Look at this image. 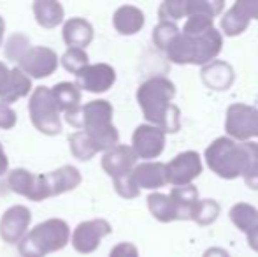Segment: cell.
<instances>
[{
  "label": "cell",
  "instance_id": "obj_1",
  "mask_svg": "<svg viewBox=\"0 0 258 257\" xmlns=\"http://www.w3.org/2000/svg\"><path fill=\"white\" fill-rule=\"evenodd\" d=\"M176 86L163 76L150 78L137 90V102L150 125H155L165 134H174L181 127V111L172 99Z\"/></svg>",
  "mask_w": 258,
  "mask_h": 257
},
{
  "label": "cell",
  "instance_id": "obj_2",
  "mask_svg": "<svg viewBox=\"0 0 258 257\" xmlns=\"http://www.w3.org/2000/svg\"><path fill=\"white\" fill-rule=\"evenodd\" d=\"M223 48V37L220 30L206 32L202 35H186L183 32L176 35L167 46V57L170 62L179 65H207L218 57V53Z\"/></svg>",
  "mask_w": 258,
  "mask_h": 257
},
{
  "label": "cell",
  "instance_id": "obj_3",
  "mask_svg": "<svg viewBox=\"0 0 258 257\" xmlns=\"http://www.w3.org/2000/svg\"><path fill=\"white\" fill-rule=\"evenodd\" d=\"M71 241V229L61 219H48L28 231L18 243L21 257H46L58 252Z\"/></svg>",
  "mask_w": 258,
  "mask_h": 257
},
{
  "label": "cell",
  "instance_id": "obj_4",
  "mask_svg": "<svg viewBox=\"0 0 258 257\" xmlns=\"http://www.w3.org/2000/svg\"><path fill=\"white\" fill-rule=\"evenodd\" d=\"M99 151L114 148L119 141L118 129L112 124V106L104 99H97L81 106V124Z\"/></svg>",
  "mask_w": 258,
  "mask_h": 257
},
{
  "label": "cell",
  "instance_id": "obj_5",
  "mask_svg": "<svg viewBox=\"0 0 258 257\" xmlns=\"http://www.w3.org/2000/svg\"><path fill=\"white\" fill-rule=\"evenodd\" d=\"M206 162L214 175L225 180L242 176L248 166V148L246 143H237L230 137H218L206 150Z\"/></svg>",
  "mask_w": 258,
  "mask_h": 257
},
{
  "label": "cell",
  "instance_id": "obj_6",
  "mask_svg": "<svg viewBox=\"0 0 258 257\" xmlns=\"http://www.w3.org/2000/svg\"><path fill=\"white\" fill-rule=\"evenodd\" d=\"M28 111L30 120L39 132L46 136H56L61 132L60 110H58L51 88L48 86H37L28 99Z\"/></svg>",
  "mask_w": 258,
  "mask_h": 257
},
{
  "label": "cell",
  "instance_id": "obj_7",
  "mask_svg": "<svg viewBox=\"0 0 258 257\" xmlns=\"http://www.w3.org/2000/svg\"><path fill=\"white\" fill-rule=\"evenodd\" d=\"M225 130L228 137L237 143H246L251 137H258V110L246 104L228 106Z\"/></svg>",
  "mask_w": 258,
  "mask_h": 257
},
{
  "label": "cell",
  "instance_id": "obj_8",
  "mask_svg": "<svg viewBox=\"0 0 258 257\" xmlns=\"http://www.w3.org/2000/svg\"><path fill=\"white\" fill-rule=\"evenodd\" d=\"M18 65V69L30 79H44L56 71L58 55L48 46H30Z\"/></svg>",
  "mask_w": 258,
  "mask_h": 257
},
{
  "label": "cell",
  "instance_id": "obj_9",
  "mask_svg": "<svg viewBox=\"0 0 258 257\" xmlns=\"http://www.w3.org/2000/svg\"><path fill=\"white\" fill-rule=\"evenodd\" d=\"M112 227L107 220L104 219H93L81 222L72 233V247L79 254H92L99 248L102 238L111 234Z\"/></svg>",
  "mask_w": 258,
  "mask_h": 257
},
{
  "label": "cell",
  "instance_id": "obj_10",
  "mask_svg": "<svg viewBox=\"0 0 258 257\" xmlns=\"http://www.w3.org/2000/svg\"><path fill=\"white\" fill-rule=\"evenodd\" d=\"M202 173V161L197 151H183L165 164V180L176 187L190 185Z\"/></svg>",
  "mask_w": 258,
  "mask_h": 257
},
{
  "label": "cell",
  "instance_id": "obj_11",
  "mask_svg": "<svg viewBox=\"0 0 258 257\" xmlns=\"http://www.w3.org/2000/svg\"><path fill=\"white\" fill-rule=\"evenodd\" d=\"M7 187L13 192L23 195L30 201H42L51 197L46 175H34L27 169H14L7 178Z\"/></svg>",
  "mask_w": 258,
  "mask_h": 257
},
{
  "label": "cell",
  "instance_id": "obj_12",
  "mask_svg": "<svg viewBox=\"0 0 258 257\" xmlns=\"http://www.w3.org/2000/svg\"><path fill=\"white\" fill-rule=\"evenodd\" d=\"M116 72L109 64H88L76 74V85L79 90L90 93H104L114 85Z\"/></svg>",
  "mask_w": 258,
  "mask_h": 257
},
{
  "label": "cell",
  "instance_id": "obj_13",
  "mask_svg": "<svg viewBox=\"0 0 258 257\" xmlns=\"http://www.w3.org/2000/svg\"><path fill=\"white\" fill-rule=\"evenodd\" d=\"M137 159H156L165 148V132L155 125L143 124L132 134V146Z\"/></svg>",
  "mask_w": 258,
  "mask_h": 257
},
{
  "label": "cell",
  "instance_id": "obj_14",
  "mask_svg": "<svg viewBox=\"0 0 258 257\" xmlns=\"http://www.w3.org/2000/svg\"><path fill=\"white\" fill-rule=\"evenodd\" d=\"M30 220L32 213L27 206H11L2 215V219H0V238L9 245L20 243L25 234L28 233Z\"/></svg>",
  "mask_w": 258,
  "mask_h": 257
},
{
  "label": "cell",
  "instance_id": "obj_15",
  "mask_svg": "<svg viewBox=\"0 0 258 257\" xmlns=\"http://www.w3.org/2000/svg\"><path fill=\"white\" fill-rule=\"evenodd\" d=\"M51 93L54 97L60 113H65L67 122L76 127L79 125V115H81V90L78 88L76 83L71 81H61L54 85L51 88Z\"/></svg>",
  "mask_w": 258,
  "mask_h": 257
},
{
  "label": "cell",
  "instance_id": "obj_16",
  "mask_svg": "<svg viewBox=\"0 0 258 257\" xmlns=\"http://www.w3.org/2000/svg\"><path fill=\"white\" fill-rule=\"evenodd\" d=\"M136 166L137 157L128 144H116L114 148L104 151L102 155V169L105 171V175H109L112 180L130 175Z\"/></svg>",
  "mask_w": 258,
  "mask_h": 257
},
{
  "label": "cell",
  "instance_id": "obj_17",
  "mask_svg": "<svg viewBox=\"0 0 258 257\" xmlns=\"http://www.w3.org/2000/svg\"><path fill=\"white\" fill-rule=\"evenodd\" d=\"M132 180L141 189H160L167 183L165 164L162 162H144L132 169Z\"/></svg>",
  "mask_w": 258,
  "mask_h": 257
},
{
  "label": "cell",
  "instance_id": "obj_18",
  "mask_svg": "<svg viewBox=\"0 0 258 257\" xmlns=\"http://www.w3.org/2000/svg\"><path fill=\"white\" fill-rule=\"evenodd\" d=\"M63 41L69 48L86 49L93 41V27L85 18H71L63 25Z\"/></svg>",
  "mask_w": 258,
  "mask_h": 257
},
{
  "label": "cell",
  "instance_id": "obj_19",
  "mask_svg": "<svg viewBox=\"0 0 258 257\" xmlns=\"http://www.w3.org/2000/svg\"><path fill=\"white\" fill-rule=\"evenodd\" d=\"M201 78H202V81H204V85L207 86V88L223 92V90L230 88V85L235 79V74H234V69H232L230 64L211 62L202 69Z\"/></svg>",
  "mask_w": 258,
  "mask_h": 257
},
{
  "label": "cell",
  "instance_id": "obj_20",
  "mask_svg": "<svg viewBox=\"0 0 258 257\" xmlns=\"http://www.w3.org/2000/svg\"><path fill=\"white\" fill-rule=\"evenodd\" d=\"M30 90H32V79L27 74H23L18 67H14L11 69L7 83L0 90V102L9 106V104L20 100L21 97H27L30 93Z\"/></svg>",
  "mask_w": 258,
  "mask_h": 257
},
{
  "label": "cell",
  "instance_id": "obj_21",
  "mask_svg": "<svg viewBox=\"0 0 258 257\" xmlns=\"http://www.w3.org/2000/svg\"><path fill=\"white\" fill-rule=\"evenodd\" d=\"M112 25L121 35H134L144 27V13L136 6H121L112 16Z\"/></svg>",
  "mask_w": 258,
  "mask_h": 257
},
{
  "label": "cell",
  "instance_id": "obj_22",
  "mask_svg": "<svg viewBox=\"0 0 258 257\" xmlns=\"http://www.w3.org/2000/svg\"><path fill=\"white\" fill-rule=\"evenodd\" d=\"M81 180V173L74 166H63V168H58L46 175V182H48L49 194L51 195L74 190L76 187H79Z\"/></svg>",
  "mask_w": 258,
  "mask_h": 257
},
{
  "label": "cell",
  "instance_id": "obj_23",
  "mask_svg": "<svg viewBox=\"0 0 258 257\" xmlns=\"http://www.w3.org/2000/svg\"><path fill=\"white\" fill-rule=\"evenodd\" d=\"M172 201L174 212H176V220H190L194 213L195 204L199 202V190L194 185L174 187L172 192L169 194Z\"/></svg>",
  "mask_w": 258,
  "mask_h": 257
},
{
  "label": "cell",
  "instance_id": "obj_24",
  "mask_svg": "<svg viewBox=\"0 0 258 257\" xmlns=\"http://www.w3.org/2000/svg\"><path fill=\"white\" fill-rule=\"evenodd\" d=\"M34 14L37 23L41 25L42 28H51L58 27V25L63 21V6L60 2H54V0H37L34 2Z\"/></svg>",
  "mask_w": 258,
  "mask_h": 257
},
{
  "label": "cell",
  "instance_id": "obj_25",
  "mask_svg": "<svg viewBox=\"0 0 258 257\" xmlns=\"http://www.w3.org/2000/svg\"><path fill=\"white\" fill-rule=\"evenodd\" d=\"M230 220L234 226L242 233H251L253 229L258 227V210L255 206L248 204V202H237L232 206L230 213H228Z\"/></svg>",
  "mask_w": 258,
  "mask_h": 257
},
{
  "label": "cell",
  "instance_id": "obj_26",
  "mask_svg": "<svg viewBox=\"0 0 258 257\" xmlns=\"http://www.w3.org/2000/svg\"><path fill=\"white\" fill-rule=\"evenodd\" d=\"M148 208H150L151 215L158 222H172V220H176V212H174L172 201H170L169 195L158 192L150 194L148 195Z\"/></svg>",
  "mask_w": 258,
  "mask_h": 257
},
{
  "label": "cell",
  "instance_id": "obj_27",
  "mask_svg": "<svg viewBox=\"0 0 258 257\" xmlns=\"http://www.w3.org/2000/svg\"><path fill=\"white\" fill-rule=\"evenodd\" d=\"M223 0H188L184 4V16H204L214 20L223 11Z\"/></svg>",
  "mask_w": 258,
  "mask_h": 257
},
{
  "label": "cell",
  "instance_id": "obj_28",
  "mask_svg": "<svg viewBox=\"0 0 258 257\" xmlns=\"http://www.w3.org/2000/svg\"><path fill=\"white\" fill-rule=\"evenodd\" d=\"M248 25H249V20L234 4V6L228 9V13L223 16V20H221V32H223L225 35H228V37H235V35H241L242 32L248 28Z\"/></svg>",
  "mask_w": 258,
  "mask_h": 257
},
{
  "label": "cell",
  "instance_id": "obj_29",
  "mask_svg": "<svg viewBox=\"0 0 258 257\" xmlns=\"http://www.w3.org/2000/svg\"><path fill=\"white\" fill-rule=\"evenodd\" d=\"M69 148H71L72 155L78 161H90L93 155L99 153V150L90 141V137L85 134V130H78V132L69 136Z\"/></svg>",
  "mask_w": 258,
  "mask_h": 257
},
{
  "label": "cell",
  "instance_id": "obj_30",
  "mask_svg": "<svg viewBox=\"0 0 258 257\" xmlns=\"http://www.w3.org/2000/svg\"><path fill=\"white\" fill-rule=\"evenodd\" d=\"M220 215V204L214 199H199L195 204L194 213H191V220L199 224V226H211Z\"/></svg>",
  "mask_w": 258,
  "mask_h": 257
},
{
  "label": "cell",
  "instance_id": "obj_31",
  "mask_svg": "<svg viewBox=\"0 0 258 257\" xmlns=\"http://www.w3.org/2000/svg\"><path fill=\"white\" fill-rule=\"evenodd\" d=\"M246 148H248V166L242 173V178L249 189L258 190V143L246 141Z\"/></svg>",
  "mask_w": 258,
  "mask_h": 257
},
{
  "label": "cell",
  "instance_id": "obj_32",
  "mask_svg": "<svg viewBox=\"0 0 258 257\" xmlns=\"http://www.w3.org/2000/svg\"><path fill=\"white\" fill-rule=\"evenodd\" d=\"M88 62V55H86L85 49H78V48H69L67 52L61 55V67L65 69L71 74H78L83 67H86Z\"/></svg>",
  "mask_w": 258,
  "mask_h": 257
},
{
  "label": "cell",
  "instance_id": "obj_33",
  "mask_svg": "<svg viewBox=\"0 0 258 257\" xmlns=\"http://www.w3.org/2000/svg\"><path fill=\"white\" fill-rule=\"evenodd\" d=\"M177 34H179V30H177L176 23L160 21V23L155 27V30H153V42H155V46L158 49H162V52H165L167 46L170 44V41H172V39L176 37Z\"/></svg>",
  "mask_w": 258,
  "mask_h": 257
},
{
  "label": "cell",
  "instance_id": "obj_34",
  "mask_svg": "<svg viewBox=\"0 0 258 257\" xmlns=\"http://www.w3.org/2000/svg\"><path fill=\"white\" fill-rule=\"evenodd\" d=\"M30 48V39L25 34H14L7 41L6 46V57L13 62H20V59L25 55V52Z\"/></svg>",
  "mask_w": 258,
  "mask_h": 257
},
{
  "label": "cell",
  "instance_id": "obj_35",
  "mask_svg": "<svg viewBox=\"0 0 258 257\" xmlns=\"http://www.w3.org/2000/svg\"><path fill=\"white\" fill-rule=\"evenodd\" d=\"M184 0H167V2L160 4L158 7V18L160 21H169V23H174V21L181 20L184 16Z\"/></svg>",
  "mask_w": 258,
  "mask_h": 257
},
{
  "label": "cell",
  "instance_id": "obj_36",
  "mask_svg": "<svg viewBox=\"0 0 258 257\" xmlns=\"http://www.w3.org/2000/svg\"><path fill=\"white\" fill-rule=\"evenodd\" d=\"M214 25H213V20H209V18H204V16H190L188 18V21L184 23L183 27V34L186 35H202L206 34V32L213 30Z\"/></svg>",
  "mask_w": 258,
  "mask_h": 257
},
{
  "label": "cell",
  "instance_id": "obj_37",
  "mask_svg": "<svg viewBox=\"0 0 258 257\" xmlns=\"http://www.w3.org/2000/svg\"><path fill=\"white\" fill-rule=\"evenodd\" d=\"M114 190L125 199H134L141 192L139 187H137L136 182L132 180V175H126V176H123V178L114 180Z\"/></svg>",
  "mask_w": 258,
  "mask_h": 257
},
{
  "label": "cell",
  "instance_id": "obj_38",
  "mask_svg": "<svg viewBox=\"0 0 258 257\" xmlns=\"http://www.w3.org/2000/svg\"><path fill=\"white\" fill-rule=\"evenodd\" d=\"M16 120H18L16 113H14L7 104L0 102V129H4V130L13 129L14 125H16Z\"/></svg>",
  "mask_w": 258,
  "mask_h": 257
},
{
  "label": "cell",
  "instance_id": "obj_39",
  "mask_svg": "<svg viewBox=\"0 0 258 257\" xmlns=\"http://www.w3.org/2000/svg\"><path fill=\"white\" fill-rule=\"evenodd\" d=\"M109 257H139V250L134 243L123 241V243H118L112 248Z\"/></svg>",
  "mask_w": 258,
  "mask_h": 257
},
{
  "label": "cell",
  "instance_id": "obj_40",
  "mask_svg": "<svg viewBox=\"0 0 258 257\" xmlns=\"http://www.w3.org/2000/svg\"><path fill=\"white\" fill-rule=\"evenodd\" d=\"M235 6L241 9V13L244 14L249 21L258 20V0H237Z\"/></svg>",
  "mask_w": 258,
  "mask_h": 257
},
{
  "label": "cell",
  "instance_id": "obj_41",
  "mask_svg": "<svg viewBox=\"0 0 258 257\" xmlns=\"http://www.w3.org/2000/svg\"><path fill=\"white\" fill-rule=\"evenodd\" d=\"M202 257H230L228 255V252L225 250V248H220V247H211L207 248L204 252V255Z\"/></svg>",
  "mask_w": 258,
  "mask_h": 257
},
{
  "label": "cell",
  "instance_id": "obj_42",
  "mask_svg": "<svg viewBox=\"0 0 258 257\" xmlns=\"http://www.w3.org/2000/svg\"><path fill=\"white\" fill-rule=\"evenodd\" d=\"M9 169V159H7L6 151H4V146L2 143H0V176L4 175V173Z\"/></svg>",
  "mask_w": 258,
  "mask_h": 257
},
{
  "label": "cell",
  "instance_id": "obj_43",
  "mask_svg": "<svg viewBox=\"0 0 258 257\" xmlns=\"http://www.w3.org/2000/svg\"><path fill=\"white\" fill-rule=\"evenodd\" d=\"M11 69H7V65L4 62H0V90L4 88V85L7 83V78H9Z\"/></svg>",
  "mask_w": 258,
  "mask_h": 257
},
{
  "label": "cell",
  "instance_id": "obj_44",
  "mask_svg": "<svg viewBox=\"0 0 258 257\" xmlns=\"http://www.w3.org/2000/svg\"><path fill=\"white\" fill-rule=\"evenodd\" d=\"M248 245L255 252H258V227L256 229H253L251 233H248Z\"/></svg>",
  "mask_w": 258,
  "mask_h": 257
},
{
  "label": "cell",
  "instance_id": "obj_45",
  "mask_svg": "<svg viewBox=\"0 0 258 257\" xmlns=\"http://www.w3.org/2000/svg\"><path fill=\"white\" fill-rule=\"evenodd\" d=\"M4 30H6V21L0 16V46H2V37H4Z\"/></svg>",
  "mask_w": 258,
  "mask_h": 257
}]
</instances>
